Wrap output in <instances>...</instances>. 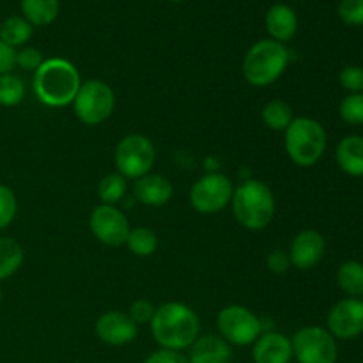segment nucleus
Segmentation results:
<instances>
[{
  "instance_id": "nucleus-1",
  "label": "nucleus",
  "mask_w": 363,
  "mask_h": 363,
  "mask_svg": "<svg viewBox=\"0 0 363 363\" xmlns=\"http://www.w3.org/2000/svg\"><path fill=\"white\" fill-rule=\"evenodd\" d=\"M149 325H151V333L156 342L163 350L169 351L191 347L201 332L199 315L190 307L177 301H170L156 308Z\"/></svg>"
},
{
  "instance_id": "nucleus-2",
  "label": "nucleus",
  "mask_w": 363,
  "mask_h": 363,
  "mask_svg": "<svg viewBox=\"0 0 363 363\" xmlns=\"http://www.w3.org/2000/svg\"><path fill=\"white\" fill-rule=\"evenodd\" d=\"M80 73L66 59H48L34 73V92L45 105L60 108L74 101L80 91Z\"/></svg>"
},
{
  "instance_id": "nucleus-3",
  "label": "nucleus",
  "mask_w": 363,
  "mask_h": 363,
  "mask_svg": "<svg viewBox=\"0 0 363 363\" xmlns=\"http://www.w3.org/2000/svg\"><path fill=\"white\" fill-rule=\"evenodd\" d=\"M233 211L240 225L248 230H262L275 216V197L266 183L248 179L234 190Z\"/></svg>"
},
{
  "instance_id": "nucleus-4",
  "label": "nucleus",
  "mask_w": 363,
  "mask_h": 363,
  "mask_svg": "<svg viewBox=\"0 0 363 363\" xmlns=\"http://www.w3.org/2000/svg\"><path fill=\"white\" fill-rule=\"evenodd\" d=\"M289 60L291 52L284 43L261 39L245 55V80L254 87H268L282 77L289 66Z\"/></svg>"
},
{
  "instance_id": "nucleus-5",
  "label": "nucleus",
  "mask_w": 363,
  "mask_h": 363,
  "mask_svg": "<svg viewBox=\"0 0 363 363\" xmlns=\"http://www.w3.org/2000/svg\"><path fill=\"white\" fill-rule=\"evenodd\" d=\"M326 149V131L318 121L298 117L286 130V151L300 167H312L323 158Z\"/></svg>"
},
{
  "instance_id": "nucleus-6",
  "label": "nucleus",
  "mask_w": 363,
  "mask_h": 363,
  "mask_svg": "<svg viewBox=\"0 0 363 363\" xmlns=\"http://www.w3.org/2000/svg\"><path fill=\"white\" fill-rule=\"evenodd\" d=\"M156 162L152 142L145 135H126L116 147V167L128 179H140L147 176Z\"/></svg>"
},
{
  "instance_id": "nucleus-7",
  "label": "nucleus",
  "mask_w": 363,
  "mask_h": 363,
  "mask_svg": "<svg viewBox=\"0 0 363 363\" xmlns=\"http://www.w3.org/2000/svg\"><path fill=\"white\" fill-rule=\"evenodd\" d=\"M74 113L87 126L101 124L112 116L116 106V94L112 87L101 80H89L80 85L73 101Z\"/></svg>"
},
{
  "instance_id": "nucleus-8",
  "label": "nucleus",
  "mask_w": 363,
  "mask_h": 363,
  "mask_svg": "<svg viewBox=\"0 0 363 363\" xmlns=\"http://www.w3.org/2000/svg\"><path fill=\"white\" fill-rule=\"evenodd\" d=\"M222 339L234 346H250L261 337L262 323L257 315L241 305L222 308L216 318Z\"/></svg>"
},
{
  "instance_id": "nucleus-9",
  "label": "nucleus",
  "mask_w": 363,
  "mask_h": 363,
  "mask_svg": "<svg viewBox=\"0 0 363 363\" xmlns=\"http://www.w3.org/2000/svg\"><path fill=\"white\" fill-rule=\"evenodd\" d=\"M298 363H337L339 350L332 333L319 326L301 328L291 340Z\"/></svg>"
},
{
  "instance_id": "nucleus-10",
  "label": "nucleus",
  "mask_w": 363,
  "mask_h": 363,
  "mask_svg": "<svg viewBox=\"0 0 363 363\" xmlns=\"http://www.w3.org/2000/svg\"><path fill=\"white\" fill-rule=\"evenodd\" d=\"M233 181L218 172L201 177L190 190V204L202 215L220 213L233 201Z\"/></svg>"
},
{
  "instance_id": "nucleus-11",
  "label": "nucleus",
  "mask_w": 363,
  "mask_h": 363,
  "mask_svg": "<svg viewBox=\"0 0 363 363\" xmlns=\"http://www.w3.org/2000/svg\"><path fill=\"white\" fill-rule=\"evenodd\" d=\"M92 234L99 243L106 247H121L128 241L130 236V222L126 215L116 208V206H98L92 211L89 220Z\"/></svg>"
},
{
  "instance_id": "nucleus-12",
  "label": "nucleus",
  "mask_w": 363,
  "mask_h": 363,
  "mask_svg": "<svg viewBox=\"0 0 363 363\" xmlns=\"http://www.w3.org/2000/svg\"><path fill=\"white\" fill-rule=\"evenodd\" d=\"M328 332L333 339L351 340L363 333V301L346 298L333 305L328 314Z\"/></svg>"
},
{
  "instance_id": "nucleus-13",
  "label": "nucleus",
  "mask_w": 363,
  "mask_h": 363,
  "mask_svg": "<svg viewBox=\"0 0 363 363\" xmlns=\"http://www.w3.org/2000/svg\"><path fill=\"white\" fill-rule=\"evenodd\" d=\"M138 325L124 312L110 311L96 321V335L108 346H124L137 337Z\"/></svg>"
},
{
  "instance_id": "nucleus-14",
  "label": "nucleus",
  "mask_w": 363,
  "mask_h": 363,
  "mask_svg": "<svg viewBox=\"0 0 363 363\" xmlns=\"http://www.w3.org/2000/svg\"><path fill=\"white\" fill-rule=\"evenodd\" d=\"M325 238H323L318 230H301V233L294 238L293 245H291V264H293L294 268L301 269V272L312 269L314 266H318L319 262H321L323 257H325Z\"/></svg>"
},
{
  "instance_id": "nucleus-15",
  "label": "nucleus",
  "mask_w": 363,
  "mask_h": 363,
  "mask_svg": "<svg viewBox=\"0 0 363 363\" xmlns=\"http://www.w3.org/2000/svg\"><path fill=\"white\" fill-rule=\"evenodd\" d=\"M255 363H291L293 360V344L282 333L269 332L259 337L252 351Z\"/></svg>"
},
{
  "instance_id": "nucleus-16",
  "label": "nucleus",
  "mask_w": 363,
  "mask_h": 363,
  "mask_svg": "<svg viewBox=\"0 0 363 363\" xmlns=\"http://www.w3.org/2000/svg\"><path fill=\"white\" fill-rule=\"evenodd\" d=\"M266 30L272 35L273 41H291L298 32L296 11L282 2L272 6L266 13Z\"/></svg>"
},
{
  "instance_id": "nucleus-17",
  "label": "nucleus",
  "mask_w": 363,
  "mask_h": 363,
  "mask_svg": "<svg viewBox=\"0 0 363 363\" xmlns=\"http://www.w3.org/2000/svg\"><path fill=\"white\" fill-rule=\"evenodd\" d=\"M135 199L145 206H163L172 199L174 188L165 176L160 174H147V176L137 179L133 186Z\"/></svg>"
},
{
  "instance_id": "nucleus-18",
  "label": "nucleus",
  "mask_w": 363,
  "mask_h": 363,
  "mask_svg": "<svg viewBox=\"0 0 363 363\" xmlns=\"http://www.w3.org/2000/svg\"><path fill=\"white\" fill-rule=\"evenodd\" d=\"M190 363H230L233 350L229 342L216 335H206L195 340L190 347Z\"/></svg>"
},
{
  "instance_id": "nucleus-19",
  "label": "nucleus",
  "mask_w": 363,
  "mask_h": 363,
  "mask_svg": "<svg viewBox=\"0 0 363 363\" xmlns=\"http://www.w3.org/2000/svg\"><path fill=\"white\" fill-rule=\"evenodd\" d=\"M337 163L353 177L363 176V137L350 135L337 145Z\"/></svg>"
},
{
  "instance_id": "nucleus-20",
  "label": "nucleus",
  "mask_w": 363,
  "mask_h": 363,
  "mask_svg": "<svg viewBox=\"0 0 363 363\" xmlns=\"http://www.w3.org/2000/svg\"><path fill=\"white\" fill-rule=\"evenodd\" d=\"M20 7L21 16L32 27H46L59 16L60 2L59 0H21Z\"/></svg>"
},
{
  "instance_id": "nucleus-21",
  "label": "nucleus",
  "mask_w": 363,
  "mask_h": 363,
  "mask_svg": "<svg viewBox=\"0 0 363 363\" xmlns=\"http://www.w3.org/2000/svg\"><path fill=\"white\" fill-rule=\"evenodd\" d=\"M25 252L13 238H0V280L9 279L23 264Z\"/></svg>"
},
{
  "instance_id": "nucleus-22",
  "label": "nucleus",
  "mask_w": 363,
  "mask_h": 363,
  "mask_svg": "<svg viewBox=\"0 0 363 363\" xmlns=\"http://www.w3.org/2000/svg\"><path fill=\"white\" fill-rule=\"evenodd\" d=\"M34 34V27L23 16H9L0 23V39L9 46H23Z\"/></svg>"
},
{
  "instance_id": "nucleus-23",
  "label": "nucleus",
  "mask_w": 363,
  "mask_h": 363,
  "mask_svg": "<svg viewBox=\"0 0 363 363\" xmlns=\"http://www.w3.org/2000/svg\"><path fill=\"white\" fill-rule=\"evenodd\" d=\"M339 287L351 298L363 296V264L357 261L344 262L337 272Z\"/></svg>"
},
{
  "instance_id": "nucleus-24",
  "label": "nucleus",
  "mask_w": 363,
  "mask_h": 363,
  "mask_svg": "<svg viewBox=\"0 0 363 363\" xmlns=\"http://www.w3.org/2000/svg\"><path fill=\"white\" fill-rule=\"evenodd\" d=\"M262 121L272 130L286 131L294 121L293 108L289 103L282 101V99H273V101L266 103V106L262 108Z\"/></svg>"
},
{
  "instance_id": "nucleus-25",
  "label": "nucleus",
  "mask_w": 363,
  "mask_h": 363,
  "mask_svg": "<svg viewBox=\"0 0 363 363\" xmlns=\"http://www.w3.org/2000/svg\"><path fill=\"white\" fill-rule=\"evenodd\" d=\"M126 245L138 257H149L158 248V238H156L155 230L147 229V227H137V229L130 230Z\"/></svg>"
},
{
  "instance_id": "nucleus-26",
  "label": "nucleus",
  "mask_w": 363,
  "mask_h": 363,
  "mask_svg": "<svg viewBox=\"0 0 363 363\" xmlns=\"http://www.w3.org/2000/svg\"><path fill=\"white\" fill-rule=\"evenodd\" d=\"M25 98V84L13 73L0 74V106H16Z\"/></svg>"
},
{
  "instance_id": "nucleus-27",
  "label": "nucleus",
  "mask_w": 363,
  "mask_h": 363,
  "mask_svg": "<svg viewBox=\"0 0 363 363\" xmlns=\"http://www.w3.org/2000/svg\"><path fill=\"white\" fill-rule=\"evenodd\" d=\"M124 191H126V177L121 176L119 172L108 174V176H105L99 181L98 195L103 204L113 206L123 199Z\"/></svg>"
},
{
  "instance_id": "nucleus-28",
  "label": "nucleus",
  "mask_w": 363,
  "mask_h": 363,
  "mask_svg": "<svg viewBox=\"0 0 363 363\" xmlns=\"http://www.w3.org/2000/svg\"><path fill=\"white\" fill-rule=\"evenodd\" d=\"M340 117L351 126L363 124V92L346 96L340 103Z\"/></svg>"
},
{
  "instance_id": "nucleus-29",
  "label": "nucleus",
  "mask_w": 363,
  "mask_h": 363,
  "mask_svg": "<svg viewBox=\"0 0 363 363\" xmlns=\"http://www.w3.org/2000/svg\"><path fill=\"white\" fill-rule=\"evenodd\" d=\"M18 211V201L14 191L6 184H0V230L13 223Z\"/></svg>"
},
{
  "instance_id": "nucleus-30",
  "label": "nucleus",
  "mask_w": 363,
  "mask_h": 363,
  "mask_svg": "<svg viewBox=\"0 0 363 363\" xmlns=\"http://www.w3.org/2000/svg\"><path fill=\"white\" fill-rule=\"evenodd\" d=\"M337 13L346 25L360 27L363 25V0H340Z\"/></svg>"
},
{
  "instance_id": "nucleus-31",
  "label": "nucleus",
  "mask_w": 363,
  "mask_h": 363,
  "mask_svg": "<svg viewBox=\"0 0 363 363\" xmlns=\"http://www.w3.org/2000/svg\"><path fill=\"white\" fill-rule=\"evenodd\" d=\"M339 82L346 91L351 94L354 92H363V67L360 66H347L340 71Z\"/></svg>"
},
{
  "instance_id": "nucleus-32",
  "label": "nucleus",
  "mask_w": 363,
  "mask_h": 363,
  "mask_svg": "<svg viewBox=\"0 0 363 363\" xmlns=\"http://www.w3.org/2000/svg\"><path fill=\"white\" fill-rule=\"evenodd\" d=\"M43 62H45V60H43V53L39 52L38 48L27 46V48L16 52V66H20L21 69L34 71L35 73Z\"/></svg>"
},
{
  "instance_id": "nucleus-33",
  "label": "nucleus",
  "mask_w": 363,
  "mask_h": 363,
  "mask_svg": "<svg viewBox=\"0 0 363 363\" xmlns=\"http://www.w3.org/2000/svg\"><path fill=\"white\" fill-rule=\"evenodd\" d=\"M155 312H156V308L152 307L151 301L137 300L130 307V314H128V315L133 319L135 325H145V323H151Z\"/></svg>"
},
{
  "instance_id": "nucleus-34",
  "label": "nucleus",
  "mask_w": 363,
  "mask_h": 363,
  "mask_svg": "<svg viewBox=\"0 0 363 363\" xmlns=\"http://www.w3.org/2000/svg\"><path fill=\"white\" fill-rule=\"evenodd\" d=\"M291 257H289V252L286 250H280V248H277V250H273L272 254L268 255V268L272 273H277V275H282V273H286L287 269L291 268Z\"/></svg>"
},
{
  "instance_id": "nucleus-35",
  "label": "nucleus",
  "mask_w": 363,
  "mask_h": 363,
  "mask_svg": "<svg viewBox=\"0 0 363 363\" xmlns=\"http://www.w3.org/2000/svg\"><path fill=\"white\" fill-rule=\"evenodd\" d=\"M16 66V48L0 39V74H7Z\"/></svg>"
},
{
  "instance_id": "nucleus-36",
  "label": "nucleus",
  "mask_w": 363,
  "mask_h": 363,
  "mask_svg": "<svg viewBox=\"0 0 363 363\" xmlns=\"http://www.w3.org/2000/svg\"><path fill=\"white\" fill-rule=\"evenodd\" d=\"M144 363H190L186 357L179 353V351H169V350H160L149 354L147 360Z\"/></svg>"
},
{
  "instance_id": "nucleus-37",
  "label": "nucleus",
  "mask_w": 363,
  "mask_h": 363,
  "mask_svg": "<svg viewBox=\"0 0 363 363\" xmlns=\"http://www.w3.org/2000/svg\"><path fill=\"white\" fill-rule=\"evenodd\" d=\"M169 2H184V0H169Z\"/></svg>"
},
{
  "instance_id": "nucleus-38",
  "label": "nucleus",
  "mask_w": 363,
  "mask_h": 363,
  "mask_svg": "<svg viewBox=\"0 0 363 363\" xmlns=\"http://www.w3.org/2000/svg\"><path fill=\"white\" fill-rule=\"evenodd\" d=\"M0 301H2V289H0Z\"/></svg>"
}]
</instances>
